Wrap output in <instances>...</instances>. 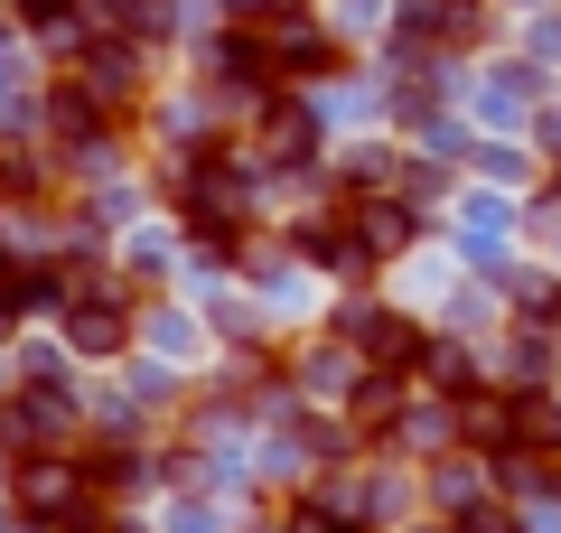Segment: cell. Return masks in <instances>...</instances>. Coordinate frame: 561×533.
Masks as SVG:
<instances>
[{
  "mask_svg": "<svg viewBox=\"0 0 561 533\" xmlns=\"http://www.w3.org/2000/svg\"><path fill=\"white\" fill-rule=\"evenodd\" d=\"M57 76H76L103 113L131 122L150 103V47L122 38V29H76V38H57Z\"/></svg>",
  "mask_w": 561,
  "mask_h": 533,
  "instance_id": "6da1fadb",
  "label": "cell"
},
{
  "mask_svg": "<svg viewBox=\"0 0 561 533\" xmlns=\"http://www.w3.org/2000/svg\"><path fill=\"white\" fill-rule=\"evenodd\" d=\"M57 337H66V355H84V365H131L140 355V291L122 272L84 281V291L57 309Z\"/></svg>",
  "mask_w": 561,
  "mask_h": 533,
  "instance_id": "7a4b0ae2",
  "label": "cell"
},
{
  "mask_svg": "<svg viewBox=\"0 0 561 533\" xmlns=\"http://www.w3.org/2000/svg\"><path fill=\"white\" fill-rule=\"evenodd\" d=\"M262 47H272V76L280 84H337L346 66H356V38H346L337 20H328L319 0H300V10H280V20H262Z\"/></svg>",
  "mask_w": 561,
  "mask_h": 533,
  "instance_id": "3957f363",
  "label": "cell"
},
{
  "mask_svg": "<svg viewBox=\"0 0 561 533\" xmlns=\"http://www.w3.org/2000/svg\"><path fill=\"white\" fill-rule=\"evenodd\" d=\"M10 514H28V524H84V514H94V468H84L76 450L10 458Z\"/></svg>",
  "mask_w": 561,
  "mask_h": 533,
  "instance_id": "277c9868",
  "label": "cell"
},
{
  "mask_svg": "<svg viewBox=\"0 0 561 533\" xmlns=\"http://www.w3.org/2000/svg\"><path fill=\"white\" fill-rule=\"evenodd\" d=\"M328 337H346V347L365 355V365H393V375H412L421 365V347H431V328H421V318H402L393 299H337V309H328Z\"/></svg>",
  "mask_w": 561,
  "mask_h": 533,
  "instance_id": "5b68a950",
  "label": "cell"
},
{
  "mask_svg": "<svg viewBox=\"0 0 561 533\" xmlns=\"http://www.w3.org/2000/svg\"><path fill=\"white\" fill-rule=\"evenodd\" d=\"M179 262H187V235H179V216H169V225H131V235H122V253H113V272L150 299L169 272H179Z\"/></svg>",
  "mask_w": 561,
  "mask_h": 533,
  "instance_id": "8992f818",
  "label": "cell"
},
{
  "mask_svg": "<svg viewBox=\"0 0 561 533\" xmlns=\"http://www.w3.org/2000/svg\"><path fill=\"white\" fill-rule=\"evenodd\" d=\"M486 496H496V458H486V450H468V440H459V450L431 458V506H440L449 524H459L468 506H486Z\"/></svg>",
  "mask_w": 561,
  "mask_h": 533,
  "instance_id": "52a82bcc",
  "label": "cell"
},
{
  "mask_svg": "<svg viewBox=\"0 0 561 533\" xmlns=\"http://www.w3.org/2000/svg\"><path fill=\"white\" fill-rule=\"evenodd\" d=\"M356 225H365V243H375L383 262L412 253V243H431V206L402 197V188H383V197H356Z\"/></svg>",
  "mask_w": 561,
  "mask_h": 533,
  "instance_id": "ba28073f",
  "label": "cell"
},
{
  "mask_svg": "<svg viewBox=\"0 0 561 533\" xmlns=\"http://www.w3.org/2000/svg\"><path fill=\"white\" fill-rule=\"evenodd\" d=\"M402 159H412V140H356V150L328 159V188L337 197H383V188H402Z\"/></svg>",
  "mask_w": 561,
  "mask_h": 533,
  "instance_id": "9c48e42d",
  "label": "cell"
},
{
  "mask_svg": "<svg viewBox=\"0 0 561 533\" xmlns=\"http://www.w3.org/2000/svg\"><path fill=\"white\" fill-rule=\"evenodd\" d=\"M505 431H515V450L561 458V394L552 384H505Z\"/></svg>",
  "mask_w": 561,
  "mask_h": 533,
  "instance_id": "30bf717a",
  "label": "cell"
},
{
  "mask_svg": "<svg viewBox=\"0 0 561 533\" xmlns=\"http://www.w3.org/2000/svg\"><path fill=\"white\" fill-rule=\"evenodd\" d=\"M421 384H431V394H449V402H468L486 384V365H478V347H468V337H449V328H431V347H421V365H412Z\"/></svg>",
  "mask_w": 561,
  "mask_h": 533,
  "instance_id": "8fae6325",
  "label": "cell"
},
{
  "mask_svg": "<svg viewBox=\"0 0 561 533\" xmlns=\"http://www.w3.org/2000/svg\"><path fill=\"white\" fill-rule=\"evenodd\" d=\"M197 347H206V328L187 309H169V299H140V355H169V365H197Z\"/></svg>",
  "mask_w": 561,
  "mask_h": 533,
  "instance_id": "7c38bea8",
  "label": "cell"
},
{
  "mask_svg": "<svg viewBox=\"0 0 561 533\" xmlns=\"http://www.w3.org/2000/svg\"><path fill=\"white\" fill-rule=\"evenodd\" d=\"M206 328H216L234 355H262V299H253V291H225V281H206Z\"/></svg>",
  "mask_w": 561,
  "mask_h": 533,
  "instance_id": "4fadbf2b",
  "label": "cell"
},
{
  "mask_svg": "<svg viewBox=\"0 0 561 533\" xmlns=\"http://www.w3.org/2000/svg\"><path fill=\"white\" fill-rule=\"evenodd\" d=\"M280 533H365V514L346 506L337 487H319V496H300V506L280 514Z\"/></svg>",
  "mask_w": 561,
  "mask_h": 533,
  "instance_id": "5bb4252c",
  "label": "cell"
},
{
  "mask_svg": "<svg viewBox=\"0 0 561 533\" xmlns=\"http://www.w3.org/2000/svg\"><path fill=\"white\" fill-rule=\"evenodd\" d=\"M10 20H20V38H76L84 29V0H10Z\"/></svg>",
  "mask_w": 561,
  "mask_h": 533,
  "instance_id": "9a60e30c",
  "label": "cell"
},
{
  "mask_svg": "<svg viewBox=\"0 0 561 533\" xmlns=\"http://www.w3.org/2000/svg\"><path fill=\"white\" fill-rule=\"evenodd\" d=\"M524 57H534V66H552V76H561V0H542L534 20H524Z\"/></svg>",
  "mask_w": 561,
  "mask_h": 533,
  "instance_id": "2e32d148",
  "label": "cell"
},
{
  "mask_svg": "<svg viewBox=\"0 0 561 533\" xmlns=\"http://www.w3.org/2000/svg\"><path fill=\"white\" fill-rule=\"evenodd\" d=\"M468 169L496 178V188H515V178H524V150H515V140H468Z\"/></svg>",
  "mask_w": 561,
  "mask_h": 533,
  "instance_id": "e0dca14e",
  "label": "cell"
},
{
  "mask_svg": "<svg viewBox=\"0 0 561 533\" xmlns=\"http://www.w3.org/2000/svg\"><path fill=\"white\" fill-rule=\"evenodd\" d=\"M169 533H225V514H216V506H197V496H187V506H169Z\"/></svg>",
  "mask_w": 561,
  "mask_h": 533,
  "instance_id": "ac0fdd59",
  "label": "cell"
},
{
  "mask_svg": "<svg viewBox=\"0 0 561 533\" xmlns=\"http://www.w3.org/2000/svg\"><path fill=\"white\" fill-rule=\"evenodd\" d=\"M496 10H542V0H496Z\"/></svg>",
  "mask_w": 561,
  "mask_h": 533,
  "instance_id": "d6986e66",
  "label": "cell"
}]
</instances>
